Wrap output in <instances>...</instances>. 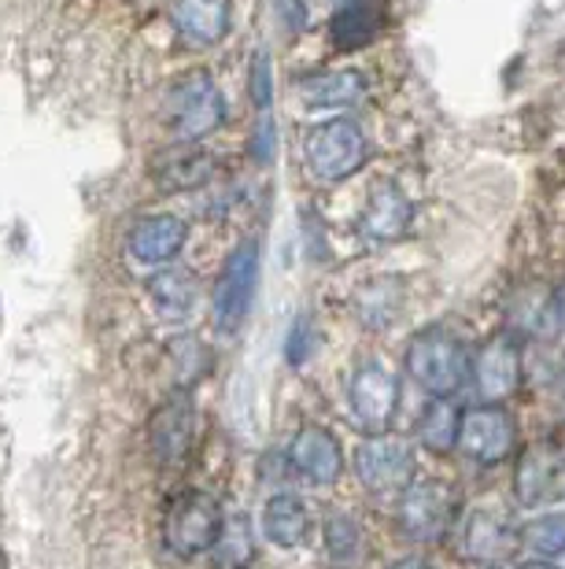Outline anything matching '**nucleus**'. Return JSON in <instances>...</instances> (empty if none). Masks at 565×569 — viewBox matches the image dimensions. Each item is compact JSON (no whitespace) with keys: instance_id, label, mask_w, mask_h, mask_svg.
Here are the masks:
<instances>
[{"instance_id":"nucleus-1","label":"nucleus","mask_w":565,"mask_h":569,"mask_svg":"<svg viewBox=\"0 0 565 569\" xmlns=\"http://www.w3.org/2000/svg\"><path fill=\"white\" fill-rule=\"evenodd\" d=\"M406 373L422 392L433 400H447L455 396L470 378V351L462 348L458 337H451L447 329L428 326L422 329L411 348H406Z\"/></svg>"},{"instance_id":"nucleus-2","label":"nucleus","mask_w":565,"mask_h":569,"mask_svg":"<svg viewBox=\"0 0 565 569\" xmlns=\"http://www.w3.org/2000/svg\"><path fill=\"white\" fill-rule=\"evenodd\" d=\"M366 133L355 119H330L319 122L307 141H303V159H307V170L314 181H325V186H336V181L352 178L359 167L366 163Z\"/></svg>"},{"instance_id":"nucleus-3","label":"nucleus","mask_w":565,"mask_h":569,"mask_svg":"<svg viewBox=\"0 0 565 569\" xmlns=\"http://www.w3.org/2000/svg\"><path fill=\"white\" fill-rule=\"evenodd\" d=\"M352 466L363 488L374 496H403L417 473L414 448L403 437H389V432H374V437L359 443Z\"/></svg>"},{"instance_id":"nucleus-4","label":"nucleus","mask_w":565,"mask_h":569,"mask_svg":"<svg viewBox=\"0 0 565 569\" xmlns=\"http://www.w3.org/2000/svg\"><path fill=\"white\" fill-rule=\"evenodd\" d=\"M222 507L219 499L208 492H185L178 496L171 510L163 518V543L167 551H174L178 559H196V555H208L214 548L222 532Z\"/></svg>"},{"instance_id":"nucleus-5","label":"nucleus","mask_w":565,"mask_h":569,"mask_svg":"<svg viewBox=\"0 0 565 569\" xmlns=\"http://www.w3.org/2000/svg\"><path fill=\"white\" fill-rule=\"evenodd\" d=\"M167 122L178 141H200L214 133L225 122V100L219 86L211 82V74H185L182 82L167 97Z\"/></svg>"},{"instance_id":"nucleus-6","label":"nucleus","mask_w":565,"mask_h":569,"mask_svg":"<svg viewBox=\"0 0 565 569\" xmlns=\"http://www.w3.org/2000/svg\"><path fill=\"white\" fill-rule=\"evenodd\" d=\"M517 448V422L503 403H473L458 418V451L477 466H500Z\"/></svg>"},{"instance_id":"nucleus-7","label":"nucleus","mask_w":565,"mask_h":569,"mask_svg":"<svg viewBox=\"0 0 565 569\" xmlns=\"http://www.w3.org/2000/svg\"><path fill=\"white\" fill-rule=\"evenodd\" d=\"M259 289V241H241L225 259L214 284V326L219 333H236L252 315Z\"/></svg>"},{"instance_id":"nucleus-8","label":"nucleus","mask_w":565,"mask_h":569,"mask_svg":"<svg viewBox=\"0 0 565 569\" xmlns=\"http://www.w3.org/2000/svg\"><path fill=\"white\" fill-rule=\"evenodd\" d=\"M400 532L414 543H440L458 521V499L444 481H417L403 492Z\"/></svg>"},{"instance_id":"nucleus-9","label":"nucleus","mask_w":565,"mask_h":569,"mask_svg":"<svg viewBox=\"0 0 565 569\" xmlns=\"http://www.w3.org/2000/svg\"><path fill=\"white\" fill-rule=\"evenodd\" d=\"M347 407L366 432H384L392 426L395 407H400V378L381 359L359 362L352 381H347Z\"/></svg>"},{"instance_id":"nucleus-10","label":"nucleus","mask_w":565,"mask_h":569,"mask_svg":"<svg viewBox=\"0 0 565 569\" xmlns=\"http://www.w3.org/2000/svg\"><path fill=\"white\" fill-rule=\"evenodd\" d=\"M522 345L511 333H495L477 348V356L470 359V378L473 389L484 403H503L522 389Z\"/></svg>"},{"instance_id":"nucleus-11","label":"nucleus","mask_w":565,"mask_h":569,"mask_svg":"<svg viewBox=\"0 0 565 569\" xmlns=\"http://www.w3.org/2000/svg\"><path fill=\"white\" fill-rule=\"evenodd\" d=\"M514 488L522 507H544L565 499V448L555 440H536L517 455Z\"/></svg>"},{"instance_id":"nucleus-12","label":"nucleus","mask_w":565,"mask_h":569,"mask_svg":"<svg viewBox=\"0 0 565 569\" xmlns=\"http://www.w3.org/2000/svg\"><path fill=\"white\" fill-rule=\"evenodd\" d=\"M200 440V415L189 396H171L149 422V443L160 466H182Z\"/></svg>"},{"instance_id":"nucleus-13","label":"nucleus","mask_w":565,"mask_h":569,"mask_svg":"<svg viewBox=\"0 0 565 569\" xmlns=\"http://www.w3.org/2000/svg\"><path fill=\"white\" fill-rule=\"evenodd\" d=\"M517 548H522V529H514L500 510L477 507L466 515V526H462V555H466L470 562L500 566L511 559Z\"/></svg>"},{"instance_id":"nucleus-14","label":"nucleus","mask_w":565,"mask_h":569,"mask_svg":"<svg viewBox=\"0 0 565 569\" xmlns=\"http://www.w3.org/2000/svg\"><path fill=\"white\" fill-rule=\"evenodd\" d=\"M289 466L311 485H336L344 477V448L330 429L303 426L289 443Z\"/></svg>"},{"instance_id":"nucleus-15","label":"nucleus","mask_w":565,"mask_h":569,"mask_svg":"<svg viewBox=\"0 0 565 569\" xmlns=\"http://www.w3.org/2000/svg\"><path fill=\"white\" fill-rule=\"evenodd\" d=\"M411 219H414V208H411V200H406V192L395 186V181H377L363 214H359V230H363L366 241L392 244V241H400V237H406Z\"/></svg>"},{"instance_id":"nucleus-16","label":"nucleus","mask_w":565,"mask_h":569,"mask_svg":"<svg viewBox=\"0 0 565 569\" xmlns=\"http://www.w3.org/2000/svg\"><path fill=\"white\" fill-rule=\"evenodd\" d=\"M185 237L189 230L182 219H174V214H149V219L133 226L127 252L138 267H163L182 252Z\"/></svg>"},{"instance_id":"nucleus-17","label":"nucleus","mask_w":565,"mask_h":569,"mask_svg":"<svg viewBox=\"0 0 565 569\" xmlns=\"http://www.w3.org/2000/svg\"><path fill=\"white\" fill-rule=\"evenodd\" d=\"M171 22L189 44H219L233 22L230 0H171Z\"/></svg>"},{"instance_id":"nucleus-18","label":"nucleus","mask_w":565,"mask_h":569,"mask_svg":"<svg viewBox=\"0 0 565 569\" xmlns=\"http://www.w3.org/2000/svg\"><path fill=\"white\" fill-rule=\"evenodd\" d=\"M314 529L311 521V510L303 503L300 496L292 492H278L266 499L263 507V537L274 543L281 551H292V548H303Z\"/></svg>"},{"instance_id":"nucleus-19","label":"nucleus","mask_w":565,"mask_h":569,"mask_svg":"<svg viewBox=\"0 0 565 569\" xmlns=\"http://www.w3.org/2000/svg\"><path fill=\"white\" fill-rule=\"evenodd\" d=\"M296 97L311 111H344L355 108L366 97V82L355 71H322L303 78L296 86Z\"/></svg>"},{"instance_id":"nucleus-20","label":"nucleus","mask_w":565,"mask_h":569,"mask_svg":"<svg viewBox=\"0 0 565 569\" xmlns=\"http://www.w3.org/2000/svg\"><path fill=\"white\" fill-rule=\"evenodd\" d=\"M377 27H381V11L370 4V0H347V4L333 16L330 38L336 49L359 52L377 38Z\"/></svg>"},{"instance_id":"nucleus-21","label":"nucleus","mask_w":565,"mask_h":569,"mask_svg":"<svg viewBox=\"0 0 565 569\" xmlns=\"http://www.w3.org/2000/svg\"><path fill=\"white\" fill-rule=\"evenodd\" d=\"M211 156L200 152V148H174L155 159L152 174L163 189H196L211 178Z\"/></svg>"},{"instance_id":"nucleus-22","label":"nucleus","mask_w":565,"mask_h":569,"mask_svg":"<svg viewBox=\"0 0 565 569\" xmlns=\"http://www.w3.org/2000/svg\"><path fill=\"white\" fill-rule=\"evenodd\" d=\"M325 559L336 569H355L366 559V532L355 515H330L325 521Z\"/></svg>"},{"instance_id":"nucleus-23","label":"nucleus","mask_w":565,"mask_h":569,"mask_svg":"<svg viewBox=\"0 0 565 569\" xmlns=\"http://www.w3.org/2000/svg\"><path fill=\"white\" fill-rule=\"evenodd\" d=\"M458 418L462 411L451 400H433L425 403V411L417 415V440H422V448H428L433 455H451L458 448Z\"/></svg>"},{"instance_id":"nucleus-24","label":"nucleus","mask_w":565,"mask_h":569,"mask_svg":"<svg viewBox=\"0 0 565 569\" xmlns=\"http://www.w3.org/2000/svg\"><path fill=\"white\" fill-rule=\"evenodd\" d=\"M403 307V284L395 278H381V281H366L355 296V311L370 329H384L400 318Z\"/></svg>"},{"instance_id":"nucleus-25","label":"nucleus","mask_w":565,"mask_h":569,"mask_svg":"<svg viewBox=\"0 0 565 569\" xmlns=\"http://www.w3.org/2000/svg\"><path fill=\"white\" fill-rule=\"evenodd\" d=\"M214 566L219 569H248L255 562V529L244 515H230L222 521V532L214 540Z\"/></svg>"},{"instance_id":"nucleus-26","label":"nucleus","mask_w":565,"mask_h":569,"mask_svg":"<svg viewBox=\"0 0 565 569\" xmlns=\"http://www.w3.org/2000/svg\"><path fill=\"white\" fill-rule=\"evenodd\" d=\"M522 548L544 562H565V510H551L522 526Z\"/></svg>"},{"instance_id":"nucleus-27","label":"nucleus","mask_w":565,"mask_h":569,"mask_svg":"<svg viewBox=\"0 0 565 569\" xmlns=\"http://www.w3.org/2000/svg\"><path fill=\"white\" fill-rule=\"evenodd\" d=\"M152 296L167 318H185L192 307V284L185 274H160L152 281Z\"/></svg>"},{"instance_id":"nucleus-28","label":"nucleus","mask_w":565,"mask_h":569,"mask_svg":"<svg viewBox=\"0 0 565 569\" xmlns=\"http://www.w3.org/2000/svg\"><path fill=\"white\" fill-rule=\"evenodd\" d=\"M314 348H319V329H314V322L307 315H300L296 322H292L289 337H285V359L292 362V367H303V362L314 356Z\"/></svg>"},{"instance_id":"nucleus-29","label":"nucleus","mask_w":565,"mask_h":569,"mask_svg":"<svg viewBox=\"0 0 565 569\" xmlns=\"http://www.w3.org/2000/svg\"><path fill=\"white\" fill-rule=\"evenodd\" d=\"M252 100L259 111H270V104H274V63H270V52L263 49L252 60Z\"/></svg>"},{"instance_id":"nucleus-30","label":"nucleus","mask_w":565,"mask_h":569,"mask_svg":"<svg viewBox=\"0 0 565 569\" xmlns=\"http://www.w3.org/2000/svg\"><path fill=\"white\" fill-rule=\"evenodd\" d=\"M274 148H278V130H274V119L270 111H263V122L255 127V141H252V156L259 163H270L274 159Z\"/></svg>"},{"instance_id":"nucleus-31","label":"nucleus","mask_w":565,"mask_h":569,"mask_svg":"<svg viewBox=\"0 0 565 569\" xmlns=\"http://www.w3.org/2000/svg\"><path fill=\"white\" fill-rule=\"evenodd\" d=\"M551 315H555V322L565 329V281L555 289V296H551Z\"/></svg>"},{"instance_id":"nucleus-32","label":"nucleus","mask_w":565,"mask_h":569,"mask_svg":"<svg viewBox=\"0 0 565 569\" xmlns=\"http://www.w3.org/2000/svg\"><path fill=\"white\" fill-rule=\"evenodd\" d=\"M389 569H436V566L425 562V559H400V562H392Z\"/></svg>"},{"instance_id":"nucleus-33","label":"nucleus","mask_w":565,"mask_h":569,"mask_svg":"<svg viewBox=\"0 0 565 569\" xmlns=\"http://www.w3.org/2000/svg\"><path fill=\"white\" fill-rule=\"evenodd\" d=\"M525 569H558V562H544V559H533V562H525Z\"/></svg>"},{"instance_id":"nucleus-34","label":"nucleus","mask_w":565,"mask_h":569,"mask_svg":"<svg viewBox=\"0 0 565 569\" xmlns=\"http://www.w3.org/2000/svg\"><path fill=\"white\" fill-rule=\"evenodd\" d=\"M484 569H503V566H484Z\"/></svg>"}]
</instances>
